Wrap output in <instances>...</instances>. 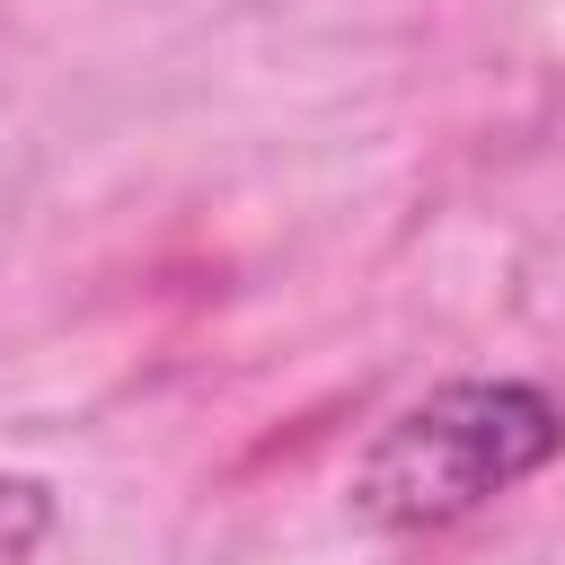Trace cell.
<instances>
[{
    "instance_id": "7a4b0ae2",
    "label": "cell",
    "mask_w": 565,
    "mask_h": 565,
    "mask_svg": "<svg viewBox=\"0 0 565 565\" xmlns=\"http://www.w3.org/2000/svg\"><path fill=\"white\" fill-rule=\"evenodd\" d=\"M53 539V494L35 477H0V565H26Z\"/></svg>"
},
{
    "instance_id": "6da1fadb",
    "label": "cell",
    "mask_w": 565,
    "mask_h": 565,
    "mask_svg": "<svg viewBox=\"0 0 565 565\" xmlns=\"http://www.w3.org/2000/svg\"><path fill=\"white\" fill-rule=\"evenodd\" d=\"M565 450V406L530 380H441L397 406L344 477V512L362 530L415 539L486 512L494 494L530 486Z\"/></svg>"
}]
</instances>
